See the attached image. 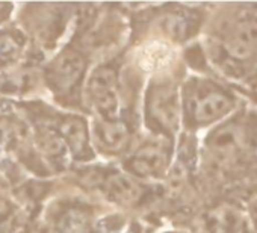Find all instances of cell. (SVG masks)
<instances>
[{
	"label": "cell",
	"mask_w": 257,
	"mask_h": 233,
	"mask_svg": "<svg viewBox=\"0 0 257 233\" xmlns=\"http://www.w3.org/2000/svg\"><path fill=\"white\" fill-rule=\"evenodd\" d=\"M212 59L236 74L257 64V14L242 10L225 20L210 46Z\"/></svg>",
	"instance_id": "cell-1"
},
{
	"label": "cell",
	"mask_w": 257,
	"mask_h": 233,
	"mask_svg": "<svg viewBox=\"0 0 257 233\" xmlns=\"http://www.w3.org/2000/svg\"><path fill=\"white\" fill-rule=\"evenodd\" d=\"M180 95L185 119L197 128L212 126L222 122L236 107L234 95L210 79H191Z\"/></svg>",
	"instance_id": "cell-2"
},
{
	"label": "cell",
	"mask_w": 257,
	"mask_h": 233,
	"mask_svg": "<svg viewBox=\"0 0 257 233\" xmlns=\"http://www.w3.org/2000/svg\"><path fill=\"white\" fill-rule=\"evenodd\" d=\"M146 115L152 128L164 135H174L183 117L182 95L176 83L161 80L152 85L146 100Z\"/></svg>",
	"instance_id": "cell-3"
},
{
	"label": "cell",
	"mask_w": 257,
	"mask_h": 233,
	"mask_svg": "<svg viewBox=\"0 0 257 233\" xmlns=\"http://www.w3.org/2000/svg\"><path fill=\"white\" fill-rule=\"evenodd\" d=\"M86 100L98 119L115 120L119 117L118 73L113 65L101 64L95 67L86 79Z\"/></svg>",
	"instance_id": "cell-4"
},
{
	"label": "cell",
	"mask_w": 257,
	"mask_h": 233,
	"mask_svg": "<svg viewBox=\"0 0 257 233\" xmlns=\"http://www.w3.org/2000/svg\"><path fill=\"white\" fill-rule=\"evenodd\" d=\"M86 73V59L76 49L61 50L46 67L44 79L56 95H70L79 88Z\"/></svg>",
	"instance_id": "cell-5"
},
{
	"label": "cell",
	"mask_w": 257,
	"mask_h": 233,
	"mask_svg": "<svg viewBox=\"0 0 257 233\" xmlns=\"http://www.w3.org/2000/svg\"><path fill=\"white\" fill-rule=\"evenodd\" d=\"M89 182L107 200L122 206L138 203L146 192L143 185L134 176L116 170L98 171Z\"/></svg>",
	"instance_id": "cell-6"
},
{
	"label": "cell",
	"mask_w": 257,
	"mask_h": 233,
	"mask_svg": "<svg viewBox=\"0 0 257 233\" xmlns=\"http://www.w3.org/2000/svg\"><path fill=\"white\" fill-rule=\"evenodd\" d=\"M248 143L249 138L245 128L236 122H227L219 125L207 137L206 147L218 164L225 165L231 161H236Z\"/></svg>",
	"instance_id": "cell-7"
},
{
	"label": "cell",
	"mask_w": 257,
	"mask_h": 233,
	"mask_svg": "<svg viewBox=\"0 0 257 233\" xmlns=\"http://www.w3.org/2000/svg\"><path fill=\"white\" fill-rule=\"evenodd\" d=\"M170 165V150L162 143H147L137 149L125 162L128 174L135 179H159Z\"/></svg>",
	"instance_id": "cell-8"
},
{
	"label": "cell",
	"mask_w": 257,
	"mask_h": 233,
	"mask_svg": "<svg viewBox=\"0 0 257 233\" xmlns=\"http://www.w3.org/2000/svg\"><path fill=\"white\" fill-rule=\"evenodd\" d=\"M58 134L61 135L70 156L73 159H89L91 152V134L88 123L79 115L67 113L53 123Z\"/></svg>",
	"instance_id": "cell-9"
},
{
	"label": "cell",
	"mask_w": 257,
	"mask_h": 233,
	"mask_svg": "<svg viewBox=\"0 0 257 233\" xmlns=\"http://www.w3.org/2000/svg\"><path fill=\"white\" fill-rule=\"evenodd\" d=\"M91 141L95 143L97 149L107 155H121L124 153L132 141V134L128 126L119 119L103 120L97 119L89 131Z\"/></svg>",
	"instance_id": "cell-10"
},
{
	"label": "cell",
	"mask_w": 257,
	"mask_h": 233,
	"mask_svg": "<svg viewBox=\"0 0 257 233\" xmlns=\"http://www.w3.org/2000/svg\"><path fill=\"white\" fill-rule=\"evenodd\" d=\"M37 147L43 153V156L49 161H52L55 165H65L67 159L70 156L61 135L58 134L56 128L53 125L40 123L35 134Z\"/></svg>",
	"instance_id": "cell-11"
},
{
	"label": "cell",
	"mask_w": 257,
	"mask_h": 233,
	"mask_svg": "<svg viewBox=\"0 0 257 233\" xmlns=\"http://www.w3.org/2000/svg\"><path fill=\"white\" fill-rule=\"evenodd\" d=\"M91 224V213L79 204L64 206L53 218L55 233H86Z\"/></svg>",
	"instance_id": "cell-12"
},
{
	"label": "cell",
	"mask_w": 257,
	"mask_h": 233,
	"mask_svg": "<svg viewBox=\"0 0 257 233\" xmlns=\"http://www.w3.org/2000/svg\"><path fill=\"white\" fill-rule=\"evenodd\" d=\"M25 52V40L19 32L2 31L0 32V64H16Z\"/></svg>",
	"instance_id": "cell-13"
},
{
	"label": "cell",
	"mask_w": 257,
	"mask_h": 233,
	"mask_svg": "<svg viewBox=\"0 0 257 233\" xmlns=\"http://www.w3.org/2000/svg\"><path fill=\"white\" fill-rule=\"evenodd\" d=\"M162 29L174 40H185L191 32V20L183 13H170L162 19Z\"/></svg>",
	"instance_id": "cell-14"
},
{
	"label": "cell",
	"mask_w": 257,
	"mask_h": 233,
	"mask_svg": "<svg viewBox=\"0 0 257 233\" xmlns=\"http://www.w3.org/2000/svg\"><path fill=\"white\" fill-rule=\"evenodd\" d=\"M20 222L19 209L5 197H0V233H11Z\"/></svg>",
	"instance_id": "cell-15"
},
{
	"label": "cell",
	"mask_w": 257,
	"mask_h": 233,
	"mask_svg": "<svg viewBox=\"0 0 257 233\" xmlns=\"http://www.w3.org/2000/svg\"><path fill=\"white\" fill-rule=\"evenodd\" d=\"M249 215H251V222L254 225V228L257 230V201L251 206V210H249Z\"/></svg>",
	"instance_id": "cell-16"
},
{
	"label": "cell",
	"mask_w": 257,
	"mask_h": 233,
	"mask_svg": "<svg viewBox=\"0 0 257 233\" xmlns=\"http://www.w3.org/2000/svg\"><path fill=\"white\" fill-rule=\"evenodd\" d=\"M7 8H8V7H7L5 4H0V14H2V13H4V11L7 10Z\"/></svg>",
	"instance_id": "cell-17"
},
{
	"label": "cell",
	"mask_w": 257,
	"mask_h": 233,
	"mask_svg": "<svg viewBox=\"0 0 257 233\" xmlns=\"http://www.w3.org/2000/svg\"><path fill=\"white\" fill-rule=\"evenodd\" d=\"M165 233H183V231H165Z\"/></svg>",
	"instance_id": "cell-18"
}]
</instances>
